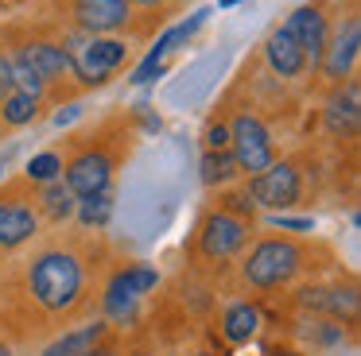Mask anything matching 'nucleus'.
I'll use <instances>...</instances> for the list:
<instances>
[{"mask_svg":"<svg viewBox=\"0 0 361 356\" xmlns=\"http://www.w3.org/2000/svg\"><path fill=\"white\" fill-rule=\"evenodd\" d=\"M241 0H218V8H237Z\"/></svg>","mask_w":361,"mask_h":356,"instance_id":"36","label":"nucleus"},{"mask_svg":"<svg viewBox=\"0 0 361 356\" xmlns=\"http://www.w3.org/2000/svg\"><path fill=\"white\" fill-rule=\"evenodd\" d=\"M198 170H202V186H229L237 174H241L229 151H202Z\"/></svg>","mask_w":361,"mask_h":356,"instance_id":"22","label":"nucleus"},{"mask_svg":"<svg viewBox=\"0 0 361 356\" xmlns=\"http://www.w3.org/2000/svg\"><path fill=\"white\" fill-rule=\"evenodd\" d=\"M264 58H268V66H272V74H280V77H303L307 74V58H303V51H299V43L291 39L288 27L268 31Z\"/></svg>","mask_w":361,"mask_h":356,"instance_id":"14","label":"nucleus"},{"mask_svg":"<svg viewBox=\"0 0 361 356\" xmlns=\"http://www.w3.org/2000/svg\"><path fill=\"white\" fill-rule=\"evenodd\" d=\"M159 74H164V66H159L156 58H144L140 66L133 70V77H128V82H133V85H144V82H152V77H159Z\"/></svg>","mask_w":361,"mask_h":356,"instance_id":"29","label":"nucleus"},{"mask_svg":"<svg viewBox=\"0 0 361 356\" xmlns=\"http://www.w3.org/2000/svg\"><path fill=\"white\" fill-rule=\"evenodd\" d=\"M202 144H206V151H229V124L226 120H210L206 124Z\"/></svg>","mask_w":361,"mask_h":356,"instance_id":"27","label":"nucleus"},{"mask_svg":"<svg viewBox=\"0 0 361 356\" xmlns=\"http://www.w3.org/2000/svg\"><path fill=\"white\" fill-rule=\"evenodd\" d=\"M357 51H361V20L350 12L326 35V46H322V58H319V66H314V70L322 74V82L342 85V77H350L353 62H357Z\"/></svg>","mask_w":361,"mask_h":356,"instance_id":"8","label":"nucleus"},{"mask_svg":"<svg viewBox=\"0 0 361 356\" xmlns=\"http://www.w3.org/2000/svg\"><path fill=\"white\" fill-rule=\"evenodd\" d=\"M8 70H12V85H16V89H24V93H32V97L43 101V93H47V82H43L39 70H35L32 62L20 54V46L8 54Z\"/></svg>","mask_w":361,"mask_h":356,"instance_id":"23","label":"nucleus"},{"mask_svg":"<svg viewBox=\"0 0 361 356\" xmlns=\"http://www.w3.org/2000/svg\"><path fill=\"white\" fill-rule=\"evenodd\" d=\"M245 193L252 198V205H257V209L283 213V209H291L299 198H303V178H299L295 163L283 159V163L264 167L260 174H252L249 182H245Z\"/></svg>","mask_w":361,"mask_h":356,"instance_id":"7","label":"nucleus"},{"mask_svg":"<svg viewBox=\"0 0 361 356\" xmlns=\"http://www.w3.org/2000/svg\"><path fill=\"white\" fill-rule=\"evenodd\" d=\"M78 113H82L78 105H66V108H59V113H55V124H59V128H63V124H71V120H74V116H78Z\"/></svg>","mask_w":361,"mask_h":356,"instance_id":"31","label":"nucleus"},{"mask_svg":"<svg viewBox=\"0 0 361 356\" xmlns=\"http://www.w3.org/2000/svg\"><path fill=\"white\" fill-rule=\"evenodd\" d=\"M133 8L125 0H74V23L86 35H113V31L128 27Z\"/></svg>","mask_w":361,"mask_h":356,"instance_id":"12","label":"nucleus"},{"mask_svg":"<svg viewBox=\"0 0 361 356\" xmlns=\"http://www.w3.org/2000/svg\"><path fill=\"white\" fill-rule=\"evenodd\" d=\"M295 302L307 314H319L322 322L353 325L357 322V286L353 283H311L295 294Z\"/></svg>","mask_w":361,"mask_h":356,"instance_id":"9","label":"nucleus"},{"mask_svg":"<svg viewBox=\"0 0 361 356\" xmlns=\"http://www.w3.org/2000/svg\"><path fill=\"white\" fill-rule=\"evenodd\" d=\"M55 178H63V155H59V151H39V155H32V159H27L24 182L47 186V182H55Z\"/></svg>","mask_w":361,"mask_h":356,"instance_id":"24","label":"nucleus"},{"mask_svg":"<svg viewBox=\"0 0 361 356\" xmlns=\"http://www.w3.org/2000/svg\"><path fill=\"white\" fill-rule=\"evenodd\" d=\"M221 209H226V213H233V217H241V221H257V205H252V198L245 190H233V193H226V198H221Z\"/></svg>","mask_w":361,"mask_h":356,"instance_id":"26","label":"nucleus"},{"mask_svg":"<svg viewBox=\"0 0 361 356\" xmlns=\"http://www.w3.org/2000/svg\"><path fill=\"white\" fill-rule=\"evenodd\" d=\"M39 236V213L27 198H20V186L0 193V252H16Z\"/></svg>","mask_w":361,"mask_h":356,"instance_id":"10","label":"nucleus"},{"mask_svg":"<svg viewBox=\"0 0 361 356\" xmlns=\"http://www.w3.org/2000/svg\"><path fill=\"white\" fill-rule=\"evenodd\" d=\"M229 155H233L237 170L241 174H260L264 167H272L276 163V144H272V132L264 128V120H260L257 113H249V108H241V113L229 116Z\"/></svg>","mask_w":361,"mask_h":356,"instance_id":"4","label":"nucleus"},{"mask_svg":"<svg viewBox=\"0 0 361 356\" xmlns=\"http://www.w3.org/2000/svg\"><path fill=\"white\" fill-rule=\"evenodd\" d=\"M113 170H117V155L105 151L102 144H82L78 151L63 163V182L74 198H90V193L109 190Z\"/></svg>","mask_w":361,"mask_h":356,"instance_id":"6","label":"nucleus"},{"mask_svg":"<svg viewBox=\"0 0 361 356\" xmlns=\"http://www.w3.org/2000/svg\"><path fill=\"white\" fill-rule=\"evenodd\" d=\"M249 240H252V224L241 221V217H233V213H226V209L218 205L198 221L195 252H198V260H206V263H226V260H233Z\"/></svg>","mask_w":361,"mask_h":356,"instance_id":"5","label":"nucleus"},{"mask_svg":"<svg viewBox=\"0 0 361 356\" xmlns=\"http://www.w3.org/2000/svg\"><path fill=\"white\" fill-rule=\"evenodd\" d=\"M357 120H361L357 82H350L345 89L338 85V93L330 97V105H326V128L334 132V136H353V132H357Z\"/></svg>","mask_w":361,"mask_h":356,"instance_id":"17","label":"nucleus"},{"mask_svg":"<svg viewBox=\"0 0 361 356\" xmlns=\"http://www.w3.org/2000/svg\"><path fill=\"white\" fill-rule=\"evenodd\" d=\"M307 271V248L291 236H260L241 260V279L252 291H280Z\"/></svg>","mask_w":361,"mask_h":356,"instance_id":"2","label":"nucleus"},{"mask_svg":"<svg viewBox=\"0 0 361 356\" xmlns=\"http://www.w3.org/2000/svg\"><path fill=\"white\" fill-rule=\"evenodd\" d=\"M136 310H140V294L128 286V279L121 275V267L109 275V283L102 286V314H105V322H113V325H133L136 322Z\"/></svg>","mask_w":361,"mask_h":356,"instance_id":"13","label":"nucleus"},{"mask_svg":"<svg viewBox=\"0 0 361 356\" xmlns=\"http://www.w3.org/2000/svg\"><path fill=\"white\" fill-rule=\"evenodd\" d=\"M128 356H152V352H144V348H133V352H128Z\"/></svg>","mask_w":361,"mask_h":356,"instance_id":"37","label":"nucleus"},{"mask_svg":"<svg viewBox=\"0 0 361 356\" xmlns=\"http://www.w3.org/2000/svg\"><path fill=\"white\" fill-rule=\"evenodd\" d=\"M268 224L280 232H314V217H288V213H272Z\"/></svg>","mask_w":361,"mask_h":356,"instance_id":"28","label":"nucleus"},{"mask_svg":"<svg viewBox=\"0 0 361 356\" xmlns=\"http://www.w3.org/2000/svg\"><path fill=\"white\" fill-rule=\"evenodd\" d=\"M0 356H12V345H8V341H0Z\"/></svg>","mask_w":361,"mask_h":356,"instance_id":"35","label":"nucleus"},{"mask_svg":"<svg viewBox=\"0 0 361 356\" xmlns=\"http://www.w3.org/2000/svg\"><path fill=\"white\" fill-rule=\"evenodd\" d=\"M20 54H24L27 62H32L35 70H39V77L47 82V89L55 82H63V77H71V58H66L63 43H47V39H27L24 46H20Z\"/></svg>","mask_w":361,"mask_h":356,"instance_id":"15","label":"nucleus"},{"mask_svg":"<svg viewBox=\"0 0 361 356\" xmlns=\"http://www.w3.org/2000/svg\"><path fill=\"white\" fill-rule=\"evenodd\" d=\"M63 51L71 58V77H78L82 85H102L121 62L128 58V43L125 39H113V35H66L63 39Z\"/></svg>","mask_w":361,"mask_h":356,"instance_id":"3","label":"nucleus"},{"mask_svg":"<svg viewBox=\"0 0 361 356\" xmlns=\"http://www.w3.org/2000/svg\"><path fill=\"white\" fill-rule=\"evenodd\" d=\"M35 116H39V97H32L24 89H12L8 97L0 101V124H8V128H24Z\"/></svg>","mask_w":361,"mask_h":356,"instance_id":"20","label":"nucleus"},{"mask_svg":"<svg viewBox=\"0 0 361 356\" xmlns=\"http://www.w3.org/2000/svg\"><path fill=\"white\" fill-rule=\"evenodd\" d=\"M74 205H78V198H74L71 190H66L63 178H55V182L39 186V198H35V213H43L51 224H63L74 217Z\"/></svg>","mask_w":361,"mask_h":356,"instance_id":"19","label":"nucleus"},{"mask_svg":"<svg viewBox=\"0 0 361 356\" xmlns=\"http://www.w3.org/2000/svg\"><path fill=\"white\" fill-rule=\"evenodd\" d=\"M125 4H128V8L136 4V8H144V12H156V8H164L167 0H125Z\"/></svg>","mask_w":361,"mask_h":356,"instance_id":"32","label":"nucleus"},{"mask_svg":"<svg viewBox=\"0 0 361 356\" xmlns=\"http://www.w3.org/2000/svg\"><path fill=\"white\" fill-rule=\"evenodd\" d=\"M109 337V322H86V325H74V329L59 333L55 341H51L47 348H43V356H86L94 352L102 341Z\"/></svg>","mask_w":361,"mask_h":356,"instance_id":"16","label":"nucleus"},{"mask_svg":"<svg viewBox=\"0 0 361 356\" xmlns=\"http://www.w3.org/2000/svg\"><path fill=\"white\" fill-rule=\"evenodd\" d=\"M121 275L128 279V286H133L136 294H148V291H156L159 286V271L152 267V263H128V267H121Z\"/></svg>","mask_w":361,"mask_h":356,"instance_id":"25","label":"nucleus"},{"mask_svg":"<svg viewBox=\"0 0 361 356\" xmlns=\"http://www.w3.org/2000/svg\"><path fill=\"white\" fill-rule=\"evenodd\" d=\"M74 217H78L82 229H105V224H109V217H113V190L90 193V198H78Z\"/></svg>","mask_w":361,"mask_h":356,"instance_id":"21","label":"nucleus"},{"mask_svg":"<svg viewBox=\"0 0 361 356\" xmlns=\"http://www.w3.org/2000/svg\"><path fill=\"white\" fill-rule=\"evenodd\" d=\"M20 283L27 306L47 322V329H55V322L74 317L90 302V260L74 244L47 240L24 260Z\"/></svg>","mask_w":361,"mask_h":356,"instance_id":"1","label":"nucleus"},{"mask_svg":"<svg viewBox=\"0 0 361 356\" xmlns=\"http://www.w3.org/2000/svg\"><path fill=\"white\" fill-rule=\"evenodd\" d=\"M187 356H214V352H187Z\"/></svg>","mask_w":361,"mask_h":356,"instance_id":"38","label":"nucleus"},{"mask_svg":"<svg viewBox=\"0 0 361 356\" xmlns=\"http://www.w3.org/2000/svg\"><path fill=\"white\" fill-rule=\"evenodd\" d=\"M8 159H12V151H4V155H0V178H4V167H8Z\"/></svg>","mask_w":361,"mask_h":356,"instance_id":"34","label":"nucleus"},{"mask_svg":"<svg viewBox=\"0 0 361 356\" xmlns=\"http://www.w3.org/2000/svg\"><path fill=\"white\" fill-rule=\"evenodd\" d=\"M257 325H260V310L252 306V302H245V298L229 302V306L221 310V337H226L229 345H245V341H252Z\"/></svg>","mask_w":361,"mask_h":356,"instance_id":"18","label":"nucleus"},{"mask_svg":"<svg viewBox=\"0 0 361 356\" xmlns=\"http://www.w3.org/2000/svg\"><path fill=\"white\" fill-rule=\"evenodd\" d=\"M16 89V85H12V70H8V54L0 51V101L8 97V93Z\"/></svg>","mask_w":361,"mask_h":356,"instance_id":"30","label":"nucleus"},{"mask_svg":"<svg viewBox=\"0 0 361 356\" xmlns=\"http://www.w3.org/2000/svg\"><path fill=\"white\" fill-rule=\"evenodd\" d=\"M283 27L291 31V39L299 43V51H303L307 66H319L322 58V46H326V35H330V20H326V8L322 4H303L295 8V12L288 15V23Z\"/></svg>","mask_w":361,"mask_h":356,"instance_id":"11","label":"nucleus"},{"mask_svg":"<svg viewBox=\"0 0 361 356\" xmlns=\"http://www.w3.org/2000/svg\"><path fill=\"white\" fill-rule=\"evenodd\" d=\"M86 356H117V352H113V348H109V345H105V341H102V345H97L94 352H86Z\"/></svg>","mask_w":361,"mask_h":356,"instance_id":"33","label":"nucleus"}]
</instances>
